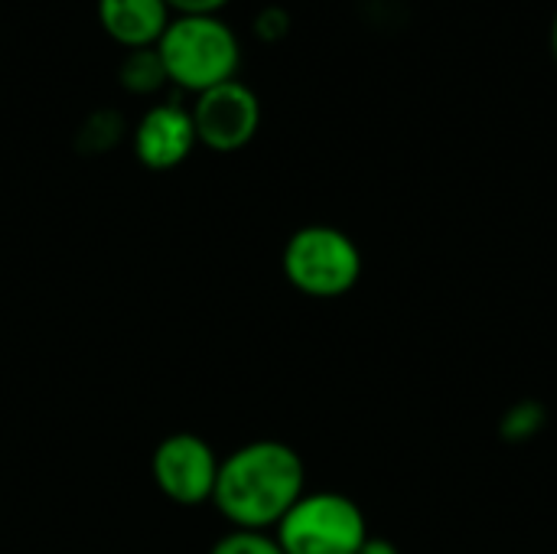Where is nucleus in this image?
Listing matches in <instances>:
<instances>
[{
  "instance_id": "f257e3e1",
  "label": "nucleus",
  "mask_w": 557,
  "mask_h": 554,
  "mask_svg": "<svg viewBox=\"0 0 557 554\" xmlns=\"http://www.w3.org/2000/svg\"><path fill=\"white\" fill-rule=\"evenodd\" d=\"M304 493V457L284 441H251L219 464L212 503L238 532H271Z\"/></svg>"
},
{
  "instance_id": "f03ea898",
  "label": "nucleus",
  "mask_w": 557,
  "mask_h": 554,
  "mask_svg": "<svg viewBox=\"0 0 557 554\" xmlns=\"http://www.w3.org/2000/svg\"><path fill=\"white\" fill-rule=\"evenodd\" d=\"M166 82L202 95L222 82L238 78L242 42L238 33L219 16H173L157 42Z\"/></svg>"
},
{
  "instance_id": "7ed1b4c3",
  "label": "nucleus",
  "mask_w": 557,
  "mask_h": 554,
  "mask_svg": "<svg viewBox=\"0 0 557 554\" xmlns=\"http://www.w3.org/2000/svg\"><path fill=\"white\" fill-rule=\"evenodd\" d=\"M284 274L304 297H346L362 278V251L352 235L336 225H304L284 245Z\"/></svg>"
},
{
  "instance_id": "20e7f679",
  "label": "nucleus",
  "mask_w": 557,
  "mask_h": 554,
  "mask_svg": "<svg viewBox=\"0 0 557 554\" xmlns=\"http://www.w3.org/2000/svg\"><path fill=\"white\" fill-rule=\"evenodd\" d=\"M369 539L366 513L343 493H304L277 522L274 542L284 554H359Z\"/></svg>"
},
{
  "instance_id": "39448f33",
  "label": "nucleus",
  "mask_w": 557,
  "mask_h": 554,
  "mask_svg": "<svg viewBox=\"0 0 557 554\" xmlns=\"http://www.w3.org/2000/svg\"><path fill=\"white\" fill-rule=\"evenodd\" d=\"M196 140L215 153H235L248 147L261 127V101L251 85L232 78L202 95L189 108Z\"/></svg>"
},
{
  "instance_id": "423d86ee",
  "label": "nucleus",
  "mask_w": 557,
  "mask_h": 554,
  "mask_svg": "<svg viewBox=\"0 0 557 554\" xmlns=\"http://www.w3.org/2000/svg\"><path fill=\"white\" fill-rule=\"evenodd\" d=\"M215 451L196 434H170L157 444L150 470L160 493L176 506H202L215 493L219 480Z\"/></svg>"
},
{
  "instance_id": "0eeeda50",
  "label": "nucleus",
  "mask_w": 557,
  "mask_h": 554,
  "mask_svg": "<svg viewBox=\"0 0 557 554\" xmlns=\"http://www.w3.org/2000/svg\"><path fill=\"white\" fill-rule=\"evenodd\" d=\"M196 127L189 108L180 101H160L144 111L134 127V153L147 170H173L180 167L196 147Z\"/></svg>"
},
{
  "instance_id": "6e6552de",
  "label": "nucleus",
  "mask_w": 557,
  "mask_h": 554,
  "mask_svg": "<svg viewBox=\"0 0 557 554\" xmlns=\"http://www.w3.org/2000/svg\"><path fill=\"white\" fill-rule=\"evenodd\" d=\"M173 20L166 0H98V23L121 49H150Z\"/></svg>"
},
{
  "instance_id": "1a4fd4ad",
  "label": "nucleus",
  "mask_w": 557,
  "mask_h": 554,
  "mask_svg": "<svg viewBox=\"0 0 557 554\" xmlns=\"http://www.w3.org/2000/svg\"><path fill=\"white\" fill-rule=\"evenodd\" d=\"M117 78L127 91L134 95H153L157 88L166 85V72H163V62L157 56V46L150 49H131L117 69Z\"/></svg>"
},
{
  "instance_id": "9d476101",
  "label": "nucleus",
  "mask_w": 557,
  "mask_h": 554,
  "mask_svg": "<svg viewBox=\"0 0 557 554\" xmlns=\"http://www.w3.org/2000/svg\"><path fill=\"white\" fill-rule=\"evenodd\" d=\"M548 424V411L542 402H516L503 418H499V438L509 444H529L539 438Z\"/></svg>"
},
{
  "instance_id": "9b49d317",
  "label": "nucleus",
  "mask_w": 557,
  "mask_h": 554,
  "mask_svg": "<svg viewBox=\"0 0 557 554\" xmlns=\"http://www.w3.org/2000/svg\"><path fill=\"white\" fill-rule=\"evenodd\" d=\"M209 554H284L274 535L268 532H238L232 529L225 539H219Z\"/></svg>"
},
{
  "instance_id": "f8f14e48",
  "label": "nucleus",
  "mask_w": 557,
  "mask_h": 554,
  "mask_svg": "<svg viewBox=\"0 0 557 554\" xmlns=\"http://www.w3.org/2000/svg\"><path fill=\"white\" fill-rule=\"evenodd\" d=\"M228 0H166L173 16H212L225 7Z\"/></svg>"
},
{
  "instance_id": "ddd939ff",
  "label": "nucleus",
  "mask_w": 557,
  "mask_h": 554,
  "mask_svg": "<svg viewBox=\"0 0 557 554\" xmlns=\"http://www.w3.org/2000/svg\"><path fill=\"white\" fill-rule=\"evenodd\" d=\"M359 554H401V552H398V545H395L392 539H382V535H369V539L362 542Z\"/></svg>"
},
{
  "instance_id": "4468645a",
  "label": "nucleus",
  "mask_w": 557,
  "mask_h": 554,
  "mask_svg": "<svg viewBox=\"0 0 557 554\" xmlns=\"http://www.w3.org/2000/svg\"><path fill=\"white\" fill-rule=\"evenodd\" d=\"M548 46H552V59H555V65H557V10H555V16H552V33H548Z\"/></svg>"
}]
</instances>
